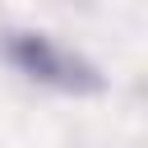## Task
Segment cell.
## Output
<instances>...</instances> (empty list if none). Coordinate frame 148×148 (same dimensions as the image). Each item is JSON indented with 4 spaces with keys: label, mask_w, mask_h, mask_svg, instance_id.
<instances>
[{
    "label": "cell",
    "mask_w": 148,
    "mask_h": 148,
    "mask_svg": "<svg viewBox=\"0 0 148 148\" xmlns=\"http://www.w3.org/2000/svg\"><path fill=\"white\" fill-rule=\"evenodd\" d=\"M5 51H9V60H14L28 79H37V83H46V88H60V92H88V88H97L92 65H83L79 56H69L65 46H56L51 37L14 32Z\"/></svg>",
    "instance_id": "6da1fadb"
}]
</instances>
